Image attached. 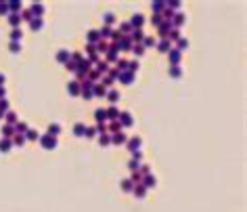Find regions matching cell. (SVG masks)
<instances>
[{
	"label": "cell",
	"instance_id": "obj_2",
	"mask_svg": "<svg viewBox=\"0 0 247 212\" xmlns=\"http://www.w3.org/2000/svg\"><path fill=\"white\" fill-rule=\"evenodd\" d=\"M141 185L145 189H151V187H155V177H151V174H147V177L141 181Z\"/></svg>",
	"mask_w": 247,
	"mask_h": 212
},
{
	"label": "cell",
	"instance_id": "obj_6",
	"mask_svg": "<svg viewBox=\"0 0 247 212\" xmlns=\"http://www.w3.org/2000/svg\"><path fill=\"white\" fill-rule=\"evenodd\" d=\"M59 132H61V126H59V124H50V126H48V134H50V137H57Z\"/></svg>",
	"mask_w": 247,
	"mask_h": 212
},
{
	"label": "cell",
	"instance_id": "obj_23",
	"mask_svg": "<svg viewBox=\"0 0 247 212\" xmlns=\"http://www.w3.org/2000/svg\"><path fill=\"white\" fill-rule=\"evenodd\" d=\"M69 93L71 94H78V93H80V88H78V84H75V82L69 84Z\"/></svg>",
	"mask_w": 247,
	"mask_h": 212
},
{
	"label": "cell",
	"instance_id": "obj_33",
	"mask_svg": "<svg viewBox=\"0 0 247 212\" xmlns=\"http://www.w3.org/2000/svg\"><path fill=\"white\" fill-rule=\"evenodd\" d=\"M94 93H96V94H105V88H103V86H96Z\"/></svg>",
	"mask_w": 247,
	"mask_h": 212
},
{
	"label": "cell",
	"instance_id": "obj_36",
	"mask_svg": "<svg viewBox=\"0 0 247 212\" xmlns=\"http://www.w3.org/2000/svg\"><path fill=\"white\" fill-rule=\"evenodd\" d=\"M11 50H13V53H17V50H19V44H17V42H13V44H11Z\"/></svg>",
	"mask_w": 247,
	"mask_h": 212
},
{
	"label": "cell",
	"instance_id": "obj_31",
	"mask_svg": "<svg viewBox=\"0 0 247 212\" xmlns=\"http://www.w3.org/2000/svg\"><path fill=\"white\" fill-rule=\"evenodd\" d=\"M2 134H4V137H11V134H13V128H11V126H4Z\"/></svg>",
	"mask_w": 247,
	"mask_h": 212
},
{
	"label": "cell",
	"instance_id": "obj_40",
	"mask_svg": "<svg viewBox=\"0 0 247 212\" xmlns=\"http://www.w3.org/2000/svg\"><path fill=\"white\" fill-rule=\"evenodd\" d=\"M2 82H4V76H0V84H2Z\"/></svg>",
	"mask_w": 247,
	"mask_h": 212
},
{
	"label": "cell",
	"instance_id": "obj_34",
	"mask_svg": "<svg viewBox=\"0 0 247 212\" xmlns=\"http://www.w3.org/2000/svg\"><path fill=\"white\" fill-rule=\"evenodd\" d=\"M101 36H111V27H105V30L101 32Z\"/></svg>",
	"mask_w": 247,
	"mask_h": 212
},
{
	"label": "cell",
	"instance_id": "obj_5",
	"mask_svg": "<svg viewBox=\"0 0 247 212\" xmlns=\"http://www.w3.org/2000/svg\"><path fill=\"white\" fill-rule=\"evenodd\" d=\"M73 132H75V137H84V134H86V126H84V124H75V126H73Z\"/></svg>",
	"mask_w": 247,
	"mask_h": 212
},
{
	"label": "cell",
	"instance_id": "obj_19",
	"mask_svg": "<svg viewBox=\"0 0 247 212\" xmlns=\"http://www.w3.org/2000/svg\"><path fill=\"white\" fill-rule=\"evenodd\" d=\"M138 168H141V164H138V160H132V162H130V170H132V172H136Z\"/></svg>",
	"mask_w": 247,
	"mask_h": 212
},
{
	"label": "cell",
	"instance_id": "obj_3",
	"mask_svg": "<svg viewBox=\"0 0 247 212\" xmlns=\"http://www.w3.org/2000/svg\"><path fill=\"white\" fill-rule=\"evenodd\" d=\"M128 147H130V151L134 153L136 149H138V147H141V139H138V137H134V139H132V141L128 143Z\"/></svg>",
	"mask_w": 247,
	"mask_h": 212
},
{
	"label": "cell",
	"instance_id": "obj_35",
	"mask_svg": "<svg viewBox=\"0 0 247 212\" xmlns=\"http://www.w3.org/2000/svg\"><path fill=\"white\" fill-rule=\"evenodd\" d=\"M128 65H130V70H132V71L138 70V63H136V61H132V63H128Z\"/></svg>",
	"mask_w": 247,
	"mask_h": 212
},
{
	"label": "cell",
	"instance_id": "obj_14",
	"mask_svg": "<svg viewBox=\"0 0 247 212\" xmlns=\"http://www.w3.org/2000/svg\"><path fill=\"white\" fill-rule=\"evenodd\" d=\"M57 59H59V61H67V59H69V53H67V50H61L59 55H57Z\"/></svg>",
	"mask_w": 247,
	"mask_h": 212
},
{
	"label": "cell",
	"instance_id": "obj_7",
	"mask_svg": "<svg viewBox=\"0 0 247 212\" xmlns=\"http://www.w3.org/2000/svg\"><path fill=\"white\" fill-rule=\"evenodd\" d=\"M122 189H124V191H132V189H134V183H132L130 178H126V181L122 183Z\"/></svg>",
	"mask_w": 247,
	"mask_h": 212
},
{
	"label": "cell",
	"instance_id": "obj_38",
	"mask_svg": "<svg viewBox=\"0 0 247 212\" xmlns=\"http://www.w3.org/2000/svg\"><path fill=\"white\" fill-rule=\"evenodd\" d=\"M184 46H188L187 40H180V50H184Z\"/></svg>",
	"mask_w": 247,
	"mask_h": 212
},
{
	"label": "cell",
	"instance_id": "obj_20",
	"mask_svg": "<svg viewBox=\"0 0 247 212\" xmlns=\"http://www.w3.org/2000/svg\"><path fill=\"white\" fill-rule=\"evenodd\" d=\"M11 38H13V42H17V40H21V32H19V30H13Z\"/></svg>",
	"mask_w": 247,
	"mask_h": 212
},
{
	"label": "cell",
	"instance_id": "obj_32",
	"mask_svg": "<svg viewBox=\"0 0 247 212\" xmlns=\"http://www.w3.org/2000/svg\"><path fill=\"white\" fill-rule=\"evenodd\" d=\"M128 67V61H119L118 63V70H126Z\"/></svg>",
	"mask_w": 247,
	"mask_h": 212
},
{
	"label": "cell",
	"instance_id": "obj_29",
	"mask_svg": "<svg viewBox=\"0 0 247 212\" xmlns=\"http://www.w3.org/2000/svg\"><path fill=\"white\" fill-rule=\"evenodd\" d=\"M132 38H134V40H142V32H141V30H134Z\"/></svg>",
	"mask_w": 247,
	"mask_h": 212
},
{
	"label": "cell",
	"instance_id": "obj_1",
	"mask_svg": "<svg viewBox=\"0 0 247 212\" xmlns=\"http://www.w3.org/2000/svg\"><path fill=\"white\" fill-rule=\"evenodd\" d=\"M42 145H44L46 149H55V147H57V139L50 137V134H46V137H42Z\"/></svg>",
	"mask_w": 247,
	"mask_h": 212
},
{
	"label": "cell",
	"instance_id": "obj_26",
	"mask_svg": "<svg viewBox=\"0 0 247 212\" xmlns=\"http://www.w3.org/2000/svg\"><path fill=\"white\" fill-rule=\"evenodd\" d=\"M32 27H34V30H40V27H42V21H40V19H32Z\"/></svg>",
	"mask_w": 247,
	"mask_h": 212
},
{
	"label": "cell",
	"instance_id": "obj_8",
	"mask_svg": "<svg viewBox=\"0 0 247 212\" xmlns=\"http://www.w3.org/2000/svg\"><path fill=\"white\" fill-rule=\"evenodd\" d=\"M119 118H122V124H124V126H130V124H132V118H130V114H122Z\"/></svg>",
	"mask_w": 247,
	"mask_h": 212
},
{
	"label": "cell",
	"instance_id": "obj_25",
	"mask_svg": "<svg viewBox=\"0 0 247 212\" xmlns=\"http://www.w3.org/2000/svg\"><path fill=\"white\" fill-rule=\"evenodd\" d=\"M17 132H19V134H21V132H27V124H23V122L17 124Z\"/></svg>",
	"mask_w": 247,
	"mask_h": 212
},
{
	"label": "cell",
	"instance_id": "obj_4",
	"mask_svg": "<svg viewBox=\"0 0 247 212\" xmlns=\"http://www.w3.org/2000/svg\"><path fill=\"white\" fill-rule=\"evenodd\" d=\"M132 193H134V195H138V198H145V193H147V189L142 187V185H134V189H132Z\"/></svg>",
	"mask_w": 247,
	"mask_h": 212
},
{
	"label": "cell",
	"instance_id": "obj_28",
	"mask_svg": "<svg viewBox=\"0 0 247 212\" xmlns=\"http://www.w3.org/2000/svg\"><path fill=\"white\" fill-rule=\"evenodd\" d=\"M32 11H34V13H38V17H40V13L44 11V9H42V4H34V6H32Z\"/></svg>",
	"mask_w": 247,
	"mask_h": 212
},
{
	"label": "cell",
	"instance_id": "obj_24",
	"mask_svg": "<svg viewBox=\"0 0 247 212\" xmlns=\"http://www.w3.org/2000/svg\"><path fill=\"white\" fill-rule=\"evenodd\" d=\"M132 50H134V55H142V50H145V48H142L141 44H134V46H132Z\"/></svg>",
	"mask_w": 247,
	"mask_h": 212
},
{
	"label": "cell",
	"instance_id": "obj_16",
	"mask_svg": "<svg viewBox=\"0 0 247 212\" xmlns=\"http://www.w3.org/2000/svg\"><path fill=\"white\" fill-rule=\"evenodd\" d=\"M170 40H164V42H161V44H159V50H161V53H168V50H170Z\"/></svg>",
	"mask_w": 247,
	"mask_h": 212
},
{
	"label": "cell",
	"instance_id": "obj_22",
	"mask_svg": "<svg viewBox=\"0 0 247 212\" xmlns=\"http://www.w3.org/2000/svg\"><path fill=\"white\" fill-rule=\"evenodd\" d=\"M9 21H11L13 25H17L19 21H21V17H19V15H11V17H9Z\"/></svg>",
	"mask_w": 247,
	"mask_h": 212
},
{
	"label": "cell",
	"instance_id": "obj_37",
	"mask_svg": "<svg viewBox=\"0 0 247 212\" xmlns=\"http://www.w3.org/2000/svg\"><path fill=\"white\" fill-rule=\"evenodd\" d=\"M6 120L13 124V122H15V114H6Z\"/></svg>",
	"mask_w": 247,
	"mask_h": 212
},
{
	"label": "cell",
	"instance_id": "obj_12",
	"mask_svg": "<svg viewBox=\"0 0 247 212\" xmlns=\"http://www.w3.org/2000/svg\"><path fill=\"white\" fill-rule=\"evenodd\" d=\"M130 25H138V27H141V25H142V17H141V15H134V17H132V23H130Z\"/></svg>",
	"mask_w": 247,
	"mask_h": 212
},
{
	"label": "cell",
	"instance_id": "obj_15",
	"mask_svg": "<svg viewBox=\"0 0 247 212\" xmlns=\"http://www.w3.org/2000/svg\"><path fill=\"white\" fill-rule=\"evenodd\" d=\"M13 143H15V145H23V143H25V137H23V134H17V137L13 139Z\"/></svg>",
	"mask_w": 247,
	"mask_h": 212
},
{
	"label": "cell",
	"instance_id": "obj_39",
	"mask_svg": "<svg viewBox=\"0 0 247 212\" xmlns=\"http://www.w3.org/2000/svg\"><path fill=\"white\" fill-rule=\"evenodd\" d=\"M124 80H126V84H130V80H132V74H126V76H124Z\"/></svg>",
	"mask_w": 247,
	"mask_h": 212
},
{
	"label": "cell",
	"instance_id": "obj_21",
	"mask_svg": "<svg viewBox=\"0 0 247 212\" xmlns=\"http://www.w3.org/2000/svg\"><path fill=\"white\" fill-rule=\"evenodd\" d=\"M109 141H111V139H109V134H101V139H98L101 145H109Z\"/></svg>",
	"mask_w": 247,
	"mask_h": 212
},
{
	"label": "cell",
	"instance_id": "obj_13",
	"mask_svg": "<svg viewBox=\"0 0 247 212\" xmlns=\"http://www.w3.org/2000/svg\"><path fill=\"white\" fill-rule=\"evenodd\" d=\"M94 116H96V122H101V120H105V111H103V109H96V111H94Z\"/></svg>",
	"mask_w": 247,
	"mask_h": 212
},
{
	"label": "cell",
	"instance_id": "obj_11",
	"mask_svg": "<svg viewBox=\"0 0 247 212\" xmlns=\"http://www.w3.org/2000/svg\"><path fill=\"white\" fill-rule=\"evenodd\" d=\"M9 149H11V141H6V139L0 141V151H9Z\"/></svg>",
	"mask_w": 247,
	"mask_h": 212
},
{
	"label": "cell",
	"instance_id": "obj_10",
	"mask_svg": "<svg viewBox=\"0 0 247 212\" xmlns=\"http://www.w3.org/2000/svg\"><path fill=\"white\" fill-rule=\"evenodd\" d=\"M170 59L174 61V63H178V61H180V53H178V50H172V48H170Z\"/></svg>",
	"mask_w": 247,
	"mask_h": 212
},
{
	"label": "cell",
	"instance_id": "obj_17",
	"mask_svg": "<svg viewBox=\"0 0 247 212\" xmlns=\"http://www.w3.org/2000/svg\"><path fill=\"white\" fill-rule=\"evenodd\" d=\"M113 143H126V134H122V132L115 134V137H113Z\"/></svg>",
	"mask_w": 247,
	"mask_h": 212
},
{
	"label": "cell",
	"instance_id": "obj_30",
	"mask_svg": "<svg viewBox=\"0 0 247 212\" xmlns=\"http://www.w3.org/2000/svg\"><path fill=\"white\" fill-rule=\"evenodd\" d=\"M170 74H172L174 78H178V76H180V67H176V65H174V67L170 70Z\"/></svg>",
	"mask_w": 247,
	"mask_h": 212
},
{
	"label": "cell",
	"instance_id": "obj_9",
	"mask_svg": "<svg viewBox=\"0 0 247 212\" xmlns=\"http://www.w3.org/2000/svg\"><path fill=\"white\" fill-rule=\"evenodd\" d=\"M105 114H107L111 120H118V118H119V114H118V109H115V107H111V109H109V111H105Z\"/></svg>",
	"mask_w": 247,
	"mask_h": 212
},
{
	"label": "cell",
	"instance_id": "obj_27",
	"mask_svg": "<svg viewBox=\"0 0 247 212\" xmlns=\"http://www.w3.org/2000/svg\"><path fill=\"white\" fill-rule=\"evenodd\" d=\"M118 97H119V94L115 93V90H111V93H109V101H111V103H115V101H118Z\"/></svg>",
	"mask_w": 247,
	"mask_h": 212
},
{
	"label": "cell",
	"instance_id": "obj_18",
	"mask_svg": "<svg viewBox=\"0 0 247 212\" xmlns=\"http://www.w3.org/2000/svg\"><path fill=\"white\" fill-rule=\"evenodd\" d=\"M25 139H32V141H34V139H38V132H36V130H29V128H27V134H25Z\"/></svg>",
	"mask_w": 247,
	"mask_h": 212
}]
</instances>
